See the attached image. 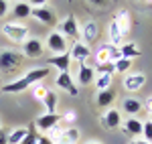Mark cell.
<instances>
[{
  "mask_svg": "<svg viewBox=\"0 0 152 144\" xmlns=\"http://www.w3.org/2000/svg\"><path fill=\"white\" fill-rule=\"evenodd\" d=\"M37 142H39V134H37V128L33 124L31 128H26V136H24L23 144H37Z\"/></svg>",
  "mask_w": 152,
  "mask_h": 144,
  "instance_id": "f1b7e54d",
  "label": "cell"
},
{
  "mask_svg": "<svg viewBox=\"0 0 152 144\" xmlns=\"http://www.w3.org/2000/svg\"><path fill=\"white\" fill-rule=\"evenodd\" d=\"M130 144H148V142H146V140H132Z\"/></svg>",
  "mask_w": 152,
  "mask_h": 144,
  "instance_id": "ab89813d",
  "label": "cell"
},
{
  "mask_svg": "<svg viewBox=\"0 0 152 144\" xmlns=\"http://www.w3.org/2000/svg\"><path fill=\"white\" fill-rule=\"evenodd\" d=\"M8 12V0H0V18H4Z\"/></svg>",
  "mask_w": 152,
  "mask_h": 144,
  "instance_id": "e575fe53",
  "label": "cell"
},
{
  "mask_svg": "<svg viewBox=\"0 0 152 144\" xmlns=\"http://www.w3.org/2000/svg\"><path fill=\"white\" fill-rule=\"evenodd\" d=\"M144 83H146V75L144 73H132V75L124 77V87L128 91H138Z\"/></svg>",
  "mask_w": 152,
  "mask_h": 144,
  "instance_id": "4fadbf2b",
  "label": "cell"
},
{
  "mask_svg": "<svg viewBox=\"0 0 152 144\" xmlns=\"http://www.w3.org/2000/svg\"><path fill=\"white\" fill-rule=\"evenodd\" d=\"M24 136H26V128H16L8 134V144H23Z\"/></svg>",
  "mask_w": 152,
  "mask_h": 144,
  "instance_id": "484cf974",
  "label": "cell"
},
{
  "mask_svg": "<svg viewBox=\"0 0 152 144\" xmlns=\"http://www.w3.org/2000/svg\"><path fill=\"white\" fill-rule=\"evenodd\" d=\"M45 51V45L39 41V39H26L23 43V55L24 57H31V59H37L41 57Z\"/></svg>",
  "mask_w": 152,
  "mask_h": 144,
  "instance_id": "9c48e42d",
  "label": "cell"
},
{
  "mask_svg": "<svg viewBox=\"0 0 152 144\" xmlns=\"http://www.w3.org/2000/svg\"><path fill=\"white\" fill-rule=\"evenodd\" d=\"M59 33L65 37H69V39H73L75 43H77V37H79V29H77V18L73 16V14H69L63 23L59 24Z\"/></svg>",
  "mask_w": 152,
  "mask_h": 144,
  "instance_id": "ba28073f",
  "label": "cell"
},
{
  "mask_svg": "<svg viewBox=\"0 0 152 144\" xmlns=\"http://www.w3.org/2000/svg\"><path fill=\"white\" fill-rule=\"evenodd\" d=\"M55 85H57L59 89H65L69 96H77L79 94V89H77V85L73 81V77L69 75V71L65 73H57V79H55Z\"/></svg>",
  "mask_w": 152,
  "mask_h": 144,
  "instance_id": "30bf717a",
  "label": "cell"
},
{
  "mask_svg": "<svg viewBox=\"0 0 152 144\" xmlns=\"http://www.w3.org/2000/svg\"><path fill=\"white\" fill-rule=\"evenodd\" d=\"M0 128H2V126H0Z\"/></svg>",
  "mask_w": 152,
  "mask_h": 144,
  "instance_id": "bcb514c9",
  "label": "cell"
},
{
  "mask_svg": "<svg viewBox=\"0 0 152 144\" xmlns=\"http://www.w3.org/2000/svg\"><path fill=\"white\" fill-rule=\"evenodd\" d=\"M95 61H97V63H104V61H107V49H105V45L99 49L97 53H95Z\"/></svg>",
  "mask_w": 152,
  "mask_h": 144,
  "instance_id": "836d02e7",
  "label": "cell"
},
{
  "mask_svg": "<svg viewBox=\"0 0 152 144\" xmlns=\"http://www.w3.org/2000/svg\"><path fill=\"white\" fill-rule=\"evenodd\" d=\"M77 120V114H75V110H67L65 114H61V124H63V128H69L73 126Z\"/></svg>",
  "mask_w": 152,
  "mask_h": 144,
  "instance_id": "4316f807",
  "label": "cell"
},
{
  "mask_svg": "<svg viewBox=\"0 0 152 144\" xmlns=\"http://www.w3.org/2000/svg\"><path fill=\"white\" fill-rule=\"evenodd\" d=\"M89 2H91V4H95V6H104L107 0H89Z\"/></svg>",
  "mask_w": 152,
  "mask_h": 144,
  "instance_id": "74e56055",
  "label": "cell"
},
{
  "mask_svg": "<svg viewBox=\"0 0 152 144\" xmlns=\"http://www.w3.org/2000/svg\"><path fill=\"white\" fill-rule=\"evenodd\" d=\"M87 144H99V142H97V140H89Z\"/></svg>",
  "mask_w": 152,
  "mask_h": 144,
  "instance_id": "60d3db41",
  "label": "cell"
},
{
  "mask_svg": "<svg viewBox=\"0 0 152 144\" xmlns=\"http://www.w3.org/2000/svg\"><path fill=\"white\" fill-rule=\"evenodd\" d=\"M31 16L35 20H39V23L49 24V26H55L57 24V16H55V12L51 10L49 6H37V8H33Z\"/></svg>",
  "mask_w": 152,
  "mask_h": 144,
  "instance_id": "52a82bcc",
  "label": "cell"
},
{
  "mask_svg": "<svg viewBox=\"0 0 152 144\" xmlns=\"http://www.w3.org/2000/svg\"><path fill=\"white\" fill-rule=\"evenodd\" d=\"M124 134L128 136H140L142 134V122L138 118H128L124 124Z\"/></svg>",
  "mask_w": 152,
  "mask_h": 144,
  "instance_id": "ac0fdd59",
  "label": "cell"
},
{
  "mask_svg": "<svg viewBox=\"0 0 152 144\" xmlns=\"http://www.w3.org/2000/svg\"><path fill=\"white\" fill-rule=\"evenodd\" d=\"M16 2H23V0H16Z\"/></svg>",
  "mask_w": 152,
  "mask_h": 144,
  "instance_id": "7bdbcfd3",
  "label": "cell"
},
{
  "mask_svg": "<svg viewBox=\"0 0 152 144\" xmlns=\"http://www.w3.org/2000/svg\"><path fill=\"white\" fill-rule=\"evenodd\" d=\"M95 85H97V89H99V91L110 89V87H112V75H97Z\"/></svg>",
  "mask_w": 152,
  "mask_h": 144,
  "instance_id": "83f0119b",
  "label": "cell"
},
{
  "mask_svg": "<svg viewBox=\"0 0 152 144\" xmlns=\"http://www.w3.org/2000/svg\"><path fill=\"white\" fill-rule=\"evenodd\" d=\"M122 110L134 118V116H136V114H138V112L142 110V104L138 102V99H132V97H130V99H124V104H122Z\"/></svg>",
  "mask_w": 152,
  "mask_h": 144,
  "instance_id": "cb8c5ba5",
  "label": "cell"
},
{
  "mask_svg": "<svg viewBox=\"0 0 152 144\" xmlns=\"http://www.w3.org/2000/svg\"><path fill=\"white\" fill-rule=\"evenodd\" d=\"M146 110H148V112H152V96L146 99Z\"/></svg>",
  "mask_w": 152,
  "mask_h": 144,
  "instance_id": "f35d334b",
  "label": "cell"
},
{
  "mask_svg": "<svg viewBox=\"0 0 152 144\" xmlns=\"http://www.w3.org/2000/svg\"><path fill=\"white\" fill-rule=\"evenodd\" d=\"M14 16H16V18H28V16H31V12H33V6H31V4H28V2H16V4H14Z\"/></svg>",
  "mask_w": 152,
  "mask_h": 144,
  "instance_id": "603a6c76",
  "label": "cell"
},
{
  "mask_svg": "<svg viewBox=\"0 0 152 144\" xmlns=\"http://www.w3.org/2000/svg\"><path fill=\"white\" fill-rule=\"evenodd\" d=\"M142 136L148 144H152V122H142Z\"/></svg>",
  "mask_w": 152,
  "mask_h": 144,
  "instance_id": "1f68e13d",
  "label": "cell"
},
{
  "mask_svg": "<svg viewBox=\"0 0 152 144\" xmlns=\"http://www.w3.org/2000/svg\"><path fill=\"white\" fill-rule=\"evenodd\" d=\"M47 65H49V67H55L59 73L69 71V65H71L69 51H67V53H61V55H53V57H49V59H47Z\"/></svg>",
  "mask_w": 152,
  "mask_h": 144,
  "instance_id": "8fae6325",
  "label": "cell"
},
{
  "mask_svg": "<svg viewBox=\"0 0 152 144\" xmlns=\"http://www.w3.org/2000/svg\"><path fill=\"white\" fill-rule=\"evenodd\" d=\"M51 140L53 144H77L79 140V130L77 128H53L51 130Z\"/></svg>",
  "mask_w": 152,
  "mask_h": 144,
  "instance_id": "3957f363",
  "label": "cell"
},
{
  "mask_svg": "<svg viewBox=\"0 0 152 144\" xmlns=\"http://www.w3.org/2000/svg\"><path fill=\"white\" fill-rule=\"evenodd\" d=\"M67 2H71V0H67Z\"/></svg>",
  "mask_w": 152,
  "mask_h": 144,
  "instance_id": "f6af8a7d",
  "label": "cell"
},
{
  "mask_svg": "<svg viewBox=\"0 0 152 144\" xmlns=\"http://www.w3.org/2000/svg\"><path fill=\"white\" fill-rule=\"evenodd\" d=\"M95 75H114L116 73V67L112 61H104V63H95L94 65Z\"/></svg>",
  "mask_w": 152,
  "mask_h": 144,
  "instance_id": "d4e9b609",
  "label": "cell"
},
{
  "mask_svg": "<svg viewBox=\"0 0 152 144\" xmlns=\"http://www.w3.org/2000/svg\"><path fill=\"white\" fill-rule=\"evenodd\" d=\"M47 75H49V67L31 69V71H26V75L14 79V81H10V83H6L4 87H2V91H4V94H20V91H24V89H28V87H33V85L41 83Z\"/></svg>",
  "mask_w": 152,
  "mask_h": 144,
  "instance_id": "6da1fadb",
  "label": "cell"
},
{
  "mask_svg": "<svg viewBox=\"0 0 152 144\" xmlns=\"http://www.w3.org/2000/svg\"><path fill=\"white\" fill-rule=\"evenodd\" d=\"M114 67H116L118 73H126V71H130V67H132V61L122 57V59H118L116 63H114Z\"/></svg>",
  "mask_w": 152,
  "mask_h": 144,
  "instance_id": "4dcf8cb0",
  "label": "cell"
},
{
  "mask_svg": "<svg viewBox=\"0 0 152 144\" xmlns=\"http://www.w3.org/2000/svg\"><path fill=\"white\" fill-rule=\"evenodd\" d=\"M146 2H152V0H146Z\"/></svg>",
  "mask_w": 152,
  "mask_h": 144,
  "instance_id": "ee69618b",
  "label": "cell"
},
{
  "mask_svg": "<svg viewBox=\"0 0 152 144\" xmlns=\"http://www.w3.org/2000/svg\"><path fill=\"white\" fill-rule=\"evenodd\" d=\"M0 31H2V35L6 37V39L16 41V43H24L28 39V29L23 26V24H18V23H4Z\"/></svg>",
  "mask_w": 152,
  "mask_h": 144,
  "instance_id": "277c9868",
  "label": "cell"
},
{
  "mask_svg": "<svg viewBox=\"0 0 152 144\" xmlns=\"http://www.w3.org/2000/svg\"><path fill=\"white\" fill-rule=\"evenodd\" d=\"M114 99H116V91L110 87V89H104V91H99L97 94V106L99 108H110L112 104H114Z\"/></svg>",
  "mask_w": 152,
  "mask_h": 144,
  "instance_id": "d6986e66",
  "label": "cell"
},
{
  "mask_svg": "<svg viewBox=\"0 0 152 144\" xmlns=\"http://www.w3.org/2000/svg\"><path fill=\"white\" fill-rule=\"evenodd\" d=\"M107 37H110V43H112V45H116V47H120V45H122V39H124V35H122V31L118 29V24H116V20H114V18L110 20Z\"/></svg>",
  "mask_w": 152,
  "mask_h": 144,
  "instance_id": "ffe728a7",
  "label": "cell"
},
{
  "mask_svg": "<svg viewBox=\"0 0 152 144\" xmlns=\"http://www.w3.org/2000/svg\"><path fill=\"white\" fill-rule=\"evenodd\" d=\"M81 37H83V45H91V43H95L97 37H99V26H97L94 20H89V23L81 29Z\"/></svg>",
  "mask_w": 152,
  "mask_h": 144,
  "instance_id": "5bb4252c",
  "label": "cell"
},
{
  "mask_svg": "<svg viewBox=\"0 0 152 144\" xmlns=\"http://www.w3.org/2000/svg\"><path fill=\"white\" fill-rule=\"evenodd\" d=\"M57 104H59V96L55 94V91H51V89H49L47 96L43 97V106H45V110H47V114H55Z\"/></svg>",
  "mask_w": 152,
  "mask_h": 144,
  "instance_id": "44dd1931",
  "label": "cell"
},
{
  "mask_svg": "<svg viewBox=\"0 0 152 144\" xmlns=\"http://www.w3.org/2000/svg\"><path fill=\"white\" fill-rule=\"evenodd\" d=\"M47 87H45V85H41V83H37L35 85V89H33V96L37 97V99H41V102H43V97L47 96Z\"/></svg>",
  "mask_w": 152,
  "mask_h": 144,
  "instance_id": "d6a6232c",
  "label": "cell"
},
{
  "mask_svg": "<svg viewBox=\"0 0 152 144\" xmlns=\"http://www.w3.org/2000/svg\"><path fill=\"white\" fill-rule=\"evenodd\" d=\"M0 144H8V134L0 128Z\"/></svg>",
  "mask_w": 152,
  "mask_h": 144,
  "instance_id": "8d00e7d4",
  "label": "cell"
},
{
  "mask_svg": "<svg viewBox=\"0 0 152 144\" xmlns=\"http://www.w3.org/2000/svg\"><path fill=\"white\" fill-rule=\"evenodd\" d=\"M148 120H150V122H152V112H150V118H148Z\"/></svg>",
  "mask_w": 152,
  "mask_h": 144,
  "instance_id": "b9f144b4",
  "label": "cell"
},
{
  "mask_svg": "<svg viewBox=\"0 0 152 144\" xmlns=\"http://www.w3.org/2000/svg\"><path fill=\"white\" fill-rule=\"evenodd\" d=\"M24 63V55L18 51H0V71L4 73H12L18 67H23Z\"/></svg>",
  "mask_w": 152,
  "mask_h": 144,
  "instance_id": "7a4b0ae2",
  "label": "cell"
},
{
  "mask_svg": "<svg viewBox=\"0 0 152 144\" xmlns=\"http://www.w3.org/2000/svg\"><path fill=\"white\" fill-rule=\"evenodd\" d=\"M120 122H122V116H120L118 110H107V114L102 116V126H104L105 130H114V128H118Z\"/></svg>",
  "mask_w": 152,
  "mask_h": 144,
  "instance_id": "9a60e30c",
  "label": "cell"
},
{
  "mask_svg": "<svg viewBox=\"0 0 152 144\" xmlns=\"http://www.w3.org/2000/svg\"><path fill=\"white\" fill-rule=\"evenodd\" d=\"M49 0H28V4L33 6V8H37V6H47Z\"/></svg>",
  "mask_w": 152,
  "mask_h": 144,
  "instance_id": "d590c367",
  "label": "cell"
},
{
  "mask_svg": "<svg viewBox=\"0 0 152 144\" xmlns=\"http://www.w3.org/2000/svg\"><path fill=\"white\" fill-rule=\"evenodd\" d=\"M120 53H122V57L124 59H136V57H140V49L136 47L134 43H126V45H120Z\"/></svg>",
  "mask_w": 152,
  "mask_h": 144,
  "instance_id": "7402d4cb",
  "label": "cell"
},
{
  "mask_svg": "<svg viewBox=\"0 0 152 144\" xmlns=\"http://www.w3.org/2000/svg\"><path fill=\"white\" fill-rule=\"evenodd\" d=\"M47 49L53 55H61V53H67L69 45H67V39L61 35L59 31H55V33H51L47 37Z\"/></svg>",
  "mask_w": 152,
  "mask_h": 144,
  "instance_id": "5b68a950",
  "label": "cell"
},
{
  "mask_svg": "<svg viewBox=\"0 0 152 144\" xmlns=\"http://www.w3.org/2000/svg\"><path fill=\"white\" fill-rule=\"evenodd\" d=\"M57 124H61V114H43V116H39L35 122V128L37 130H41V132H51Z\"/></svg>",
  "mask_w": 152,
  "mask_h": 144,
  "instance_id": "8992f818",
  "label": "cell"
},
{
  "mask_svg": "<svg viewBox=\"0 0 152 144\" xmlns=\"http://www.w3.org/2000/svg\"><path fill=\"white\" fill-rule=\"evenodd\" d=\"M105 49H107V61L116 63L118 59H122V53H120V47H116V45H105Z\"/></svg>",
  "mask_w": 152,
  "mask_h": 144,
  "instance_id": "f546056e",
  "label": "cell"
},
{
  "mask_svg": "<svg viewBox=\"0 0 152 144\" xmlns=\"http://www.w3.org/2000/svg\"><path fill=\"white\" fill-rule=\"evenodd\" d=\"M114 20H116L118 29L122 31V35H126L130 31V14L128 10H118L116 14H114Z\"/></svg>",
  "mask_w": 152,
  "mask_h": 144,
  "instance_id": "e0dca14e",
  "label": "cell"
},
{
  "mask_svg": "<svg viewBox=\"0 0 152 144\" xmlns=\"http://www.w3.org/2000/svg\"><path fill=\"white\" fill-rule=\"evenodd\" d=\"M94 77H95L94 67H91V65H87V63H79V73H77L79 83H81V85H89Z\"/></svg>",
  "mask_w": 152,
  "mask_h": 144,
  "instance_id": "2e32d148",
  "label": "cell"
},
{
  "mask_svg": "<svg viewBox=\"0 0 152 144\" xmlns=\"http://www.w3.org/2000/svg\"><path fill=\"white\" fill-rule=\"evenodd\" d=\"M69 55H71V59H75L77 63H85L91 57V49L87 47V45H83V43H73Z\"/></svg>",
  "mask_w": 152,
  "mask_h": 144,
  "instance_id": "7c38bea8",
  "label": "cell"
}]
</instances>
